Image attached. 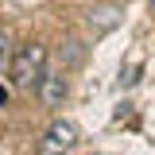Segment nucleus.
<instances>
[{"mask_svg": "<svg viewBox=\"0 0 155 155\" xmlns=\"http://www.w3.org/2000/svg\"><path fill=\"white\" fill-rule=\"evenodd\" d=\"M85 23H89L93 35H105V31H113L116 23H120V8L116 4H97V8L85 12Z\"/></svg>", "mask_w": 155, "mask_h": 155, "instance_id": "20e7f679", "label": "nucleus"}, {"mask_svg": "<svg viewBox=\"0 0 155 155\" xmlns=\"http://www.w3.org/2000/svg\"><path fill=\"white\" fill-rule=\"evenodd\" d=\"M151 8H155V0H151Z\"/></svg>", "mask_w": 155, "mask_h": 155, "instance_id": "0eeeda50", "label": "nucleus"}, {"mask_svg": "<svg viewBox=\"0 0 155 155\" xmlns=\"http://www.w3.org/2000/svg\"><path fill=\"white\" fill-rule=\"evenodd\" d=\"M8 62H12V39L0 31V74L8 70Z\"/></svg>", "mask_w": 155, "mask_h": 155, "instance_id": "39448f33", "label": "nucleus"}, {"mask_svg": "<svg viewBox=\"0 0 155 155\" xmlns=\"http://www.w3.org/2000/svg\"><path fill=\"white\" fill-rule=\"evenodd\" d=\"M0 105H8V89H0Z\"/></svg>", "mask_w": 155, "mask_h": 155, "instance_id": "423d86ee", "label": "nucleus"}, {"mask_svg": "<svg viewBox=\"0 0 155 155\" xmlns=\"http://www.w3.org/2000/svg\"><path fill=\"white\" fill-rule=\"evenodd\" d=\"M78 147V124L74 120H54L43 140L35 143V155H70Z\"/></svg>", "mask_w": 155, "mask_h": 155, "instance_id": "f03ea898", "label": "nucleus"}, {"mask_svg": "<svg viewBox=\"0 0 155 155\" xmlns=\"http://www.w3.org/2000/svg\"><path fill=\"white\" fill-rule=\"evenodd\" d=\"M35 93H39V101H43L47 109H58V105L66 101V93H70L66 74H58V70H43V78L35 81Z\"/></svg>", "mask_w": 155, "mask_h": 155, "instance_id": "7ed1b4c3", "label": "nucleus"}, {"mask_svg": "<svg viewBox=\"0 0 155 155\" xmlns=\"http://www.w3.org/2000/svg\"><path fill=\"white\" fill-rule=\"evenodd\" d=\"M47 70V47L43 43H23L19 51H12V62H8V74H12V85L16 89H35V81Z\"/></svg>", "mask_w": 155, "mask_h": 155, "instance_id": "f257e3e1", "label": "nucleus"}]
</instances>
